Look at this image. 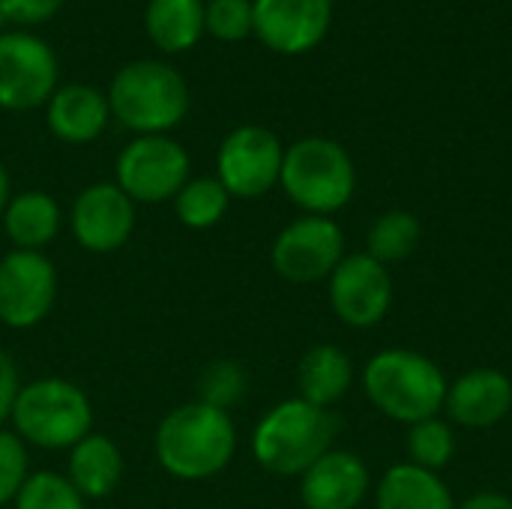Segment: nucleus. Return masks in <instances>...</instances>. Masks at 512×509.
<instances>
[{"instance_id": "obj_30", "label": "nucleus", "mask_w": 512, "mask_h": 509, "mask_svg": "<svg viewBox=\"0 0 512 509\" xmlns=\"http://www.w3.org/2000/svg\"><path fill=\"white\" fill-rule=\"evenodd\" d=\"M3 15L12 24H42L51 21L66 0H0Z\"/></svg>"}, {"instance_id": "obj_13", "label": "nucleus", "mask_w": 512, "mask_h": 509, "mask_svg": "<svg viewBox=\"0 0 512 509\" xmlns=\"http://www.w3.org/2000/svg\"><path fill=\"white\" fill-rule=\"evenodd\" d=\"M135 231V201L117 183H93L72 204V237L93 255L117 252Z\"/></svg>"}, {"instance_id": "obj_29", "label": "nucleus", "mask_w": 512, "mask_h": 509, "mask_svg": "<svg viewBox=\"0 0 512 509\" xmlns=\"http://www.w3.org/2000/svg\"><path fill=\"white\" fill-rule=\"evenodd\" d=\"M27 477H30L27 444L15 432L0 429V504L15 501Z\"/></svg>"}, {"instance_id": "obj_8", "label": "nucleus", "mask_w": 512, "mask_h": 509, "mask_svg": "<svg viewBox=\"0 0 512 509\" xmlns=\"http://www.w3.org/2000/svg\"><path fill=\"white\" fill-rule=\"evenodd\" d=\"M285 147L276 132L264 126H237L225 135L216 153V180L231 198L255 201L267 195L282 174Z\"/></svg>"}, {"instance_id": "obj_9", "label": "nucleus", "mask_w": 512, "mask_h": 509, "mask_svg": "<svg viewBox=\"0 0 512 509\" xmlns=\"http://www.w3.org/2000/svg\"><path fill=\"white\" fill-rule=\"evenodd\" d=\"M345 258V234L330 216H300L279 231L270 249L273 270L294 285L330 279Z\"/></svg>"}, {"instance_id": "obj_32", "label": "nucleus", "mask_w": 512, "mask_h": 509, "mask_svg": "<svg viewBox=\"0 0 512 509\" xmlns=\"http://www.w3.org/2000/svg\"><path fill=\"white\" fill-rule=\"evenodd\" d=\"M456 509H512V498L504 492H477L456 504Z\"/></svg>"}, {"instance_id": "obj_11", "label": "nucleus", "mask_w": 512, "mask_h": 509, "mask_svg": "<svg viewBox=\"0 0 512 509\" xmlns=\"http://www.w3.org/2000/svg\"><path fill=\"white\" fill-rule=\"evenodd\" d=\"M327 294L336 318L348 327L369 330L381 324L393 306L390 267L378 264L366 252L345 255L327 279Z\"/></svg>"}, {"instance_id": "obj_28", "label": "nucleus", "mask_w": 512, "mask_h": 509, "mask_svg": "<svg viewBox=\"0 0 512 509\" xmlns=\"http://www.w3.org/2000/svg\"><path fill=\"white\" fill-rule=\"evenodd\" d=\"M204 30L222 42H240L255 33L252 0H210L204 6Z\"/></svg>"}, {"instance_id": "obj_23", "label": "nucleus", "mask_w": 512, "mask_h": 509, "mask_svg": "<svg viewBox=\"0 0 512 509\" xmlns=\"http://www.w3.org/2000/svg\"><path fill=\"white\" fill-rule=\"evenodd\" d=\"M423 240V225L408 210H387L381 213L369 234H366V255H372L378 264L393 267L414 255V249Z\"/></svg>"}, {"instance_id": "obj_19", "label": "nucleus", "mask_w": 512, "mask_h": 509, "mask_svg": "<svg viewBox=\"0 0 512 509\" xmlns=\"http://www.w3.org/2000/svg\"><path fill=\"white\" fill-rule=\"evenodd\" d=\"M375 509H456V501L438 474L399 462L375 483Z\"/></svg>"}, {"instance_id": "obj_14", "label": "nucleus", "mask_w": 512, "mask_h": 509, "mask_svg": "<svg viewBox=\"0 0 512 509\" xmlns=\"http://www.w3.org/2000/svg\"><path fill=\"white\" fill-rule=\"evenodd\" d=\"M255 36L279 54H306L330 30L333 0H252Z\"/></svg>"}, {"instance_id": "obj_18", "label": "nucleus", "mask_w": 512, "mask_h": 509, "mask_svg": "<svg viewBox=\"0 0 512 509\" xmlns=\"http://www.w3.org/2000/svg\"><path fill=\"white\" fill-rule=\"evenodd\" d=\"M69 483L84 495V501H99L114 495L123 477V453L120 447L99 432H90L69 450L66 465Z\"/></svg>"}, {"instance_id": "obj_7", "label": "nucleus", "mask_w": 512, "mask_h": 509, "mask_svg": "<svg viewBox=\"0 0 512 509\" xmlns=\"http://www.w3.org/2000/svg\"><path fill=\"white\" fill-rule=\"evenodd\" d=\"M114 174L135 204H162L186 186L189 153L168 135H138L117 156Z\"/></svg>"}, {"instance_id": "obj_16", "label": "nucleus", "mask_w": 512, "mask_h": 509, "mask_svg": "<svg viewBox=\"0 0 512 509\" xmlns=\"http://www.w3.org/2000/svg\"><path fill=\"white\" fill-rule=\"evenodd\" d=\"M444 411L456 426L492 429L512 411V381L501 369H471L447 387Z\"/></svg>"}, {"instance_id": "obj_24", "label": "nucleus", "mask_w": 512, "mask_h": 509, "mask_svg": "<svg viewBox=\"0 0 512 509\" xmlns=\"http://www.w3.org/2000/svg\"><path fill=\"white\" fill-rule=\"evenodd\" d=\"M231 195L216 177H189L186 186L174 198V213L183 228L192 231H207L222 222L228 213Z\"/></svg>"}, {"instance_id": "obj_22", "label": "nucleus", "mask_w": 512, "mask_h": 509, "mask_svg": "<svg viewBox=\"0 0 512 509\" xmlns=\"http://www.w3.org/2000/svg\"><path fill=\"white\" fill-rule=\"evenodd\" d=\"M144 27L156 48L168 54L189 51L204 33V3L201 0H150L144 12Z\"/></svg>"}, {"instance_id": "obj_21", "label": "nucleus", "mask_w": 512, "mask_h": 509, "mask_svg": "<svg viewBox=\"0 0 512 509\" xmlns=\"http://www.w3.org/2000/svg\"><path fill=\"white\" fill-rule=\"evenodd\" d=\"M60 207L48 192L30 189L21 195H12L0 222L12 243V249L24 252H42L60 231Z\"/></svg>"}, {"instance_id": "obj_17", "label": "nucleus", "mask_w": 512, "mask_h": 509, "mask_svg": "<svg viewBox=\"0 0 512 509\" xmlns=\"http://www.w3.org/2000/svg\"><path fill=\"white\" fill-rule=\"evenodd\" d=\"M111 108L108 96H102L90 84H66L57 87L48 99V129L54 138L66 144H90L108 126Z\"/></svg>"}, {"instance_id": "obj_10", "label": "nucleus", "mask_w": 512, "mask_h": 509, "mask_svg": "<svg viewBox=\"0 0 512 509\" xmlns=\"http://www.w3.org/2000/svg\"><path fill=\"white\" fill-rule=\"evenodd\" d=\"M57 300V270L42 252L12 249L0 258V324L30 330L48 318Z\"/></svg>"}, {"instance_id": "obj_34", "label": "nucleus", "mask_w": 512, "mask_h": 509, "mask_svg": "<svg viewBox=\"0 0 512 509\" xmlns=\"http://www.w3.org/2000/svg\"><path fill=\"white\" fill-rule=\"evenodd\" d=\"M0 24H6V15H3V3H0Z\"/></svg>"}, {"instance_id": "obj_4", "label": "nucleus", "mask_w": 512, "mask_h": 509, "mask_svg": "<svg viewBox=\"0 0 512 509\" xmlns=\"http://www.w3.org/2000/svg\"><path fill=\"white\" fill-rule=\"evenodd\" d=\"M186 78L162 60L126 63L108 87L111 114L138 135H165L189 111Z\"/></svg>"}, {"instance_id": "obj_27", "label": "nucleus", "mask_w": 512, "mask_h": 509, "mask_svg": "<svg viewBox=\"0 0 512 509\" xmlns=\"http://www.w3.org/2000/svg\"><path fill=\"white\" fill-rule=\"evenodd\" d=\"M246 387H249V378L237 360H213L198 378V402L219 408V411H231L234 405L243 402Z\"/></svg>"}, {"instance_id": "obj_20", "label": "nucleus", "mask_w": 512, "mask_h": 509, "mask_svg": "<svg viewBox=\"0 0 512 509\" xmlns=\"http://www.w3.org/2000/svg\"><path fill=\"white\" fill-rule=\"evenodd\" d=\"M354 384V363L339 345H315L297 366L300 399L315 408H333Z\"/></svg>"}, {"instance_id": "obj_5", "label": "nucleus", "mask_w": 512, "mask_h": 509, "mask_svg": "<svg viewBox=\"0 0 512 509\" xmlns=\"http://www.w3.org/2000/svg\"><path fill=\"white\" fill-rule=\"evenodd\" d=\"M279 186L303 216H333L354 198L357 171L342 144L315 135L285 150Z\"/></svg>"}, {"instance_id": "obj_3", "label": "nucleus", "mask_w": 512, "mask_h": 509, "mask_svg": "<svg viewBox=\"0 0 512 509\" xmlns=\"http://www.w3.org/2000/svg\"><path fill=\"white\" fill-rule=\"evenodd\" d=\"M339 420L327 408L285 399L273 405L252 432L255 462L276 477H303L327 450H333Z\"/></svg>"}, {"instance_id": "obj_31", "label": "nucleus", "mask_w": 512, "mask_h": 509, "mask_svg": "<svg viewBox=\"0 0 512 509\" xmlns=\"http://www.w3.org/2000/svg\"><path fill=\"white\" fill-rule=\"evenodd\" d=\"M18 390H21L18 369L12 363V357L0 348V426L12 417V405H15Z\"/></svg>"}, {"instance_id": "obj_6", "label": "nucleus", "mask_w": 512, "mask_h": 509, "mask_svg": "<svg viewBox=\"0 0 512 509\" xmlns=\"http://www.w3.org/2000/svg\"><path fill=\"white\" fill-rule=\"evenodd\" d=\"M9 420L24 444L72 450L93 432V405L78 384L66 378H39L21 384Z\"/></svg>"}, {"instance_id": "obj_1", "label": "nucleus", "mask_w": 512, "mask_h": 509, "mask_svg": "<svg viewBox=\"0 0 512 509\" xmlns=\"http://www.w3.org/2000/svg\"><path fill=\"white\" fill-rule=\"evenodd\" d=\"M156 462L177 480H210L222 474L237 453V429L228 411L204 402L174 408L153 438Z\"/></svg>"}, {"instance_id": "obj_26", "label": "nucleus", "mask_w": 512, "mask_h": 509, "mask_svg": "<svg viewBox=\"0 0 512 509\" xmlns=\"http://www.w3.org/2000/svg\"><path fill=\"white\" fill-rule=\"evenodd\" d=\"M12 504L15 509H87L84 495L69 483V477L54 471L30 474Z\"/></svg>"}, {"instance_id": "obj_25", "label": "nucleus", "mask_w": 512, "mask_h": 509, "mask_svg": "<svg viewBox=\"0 0 512 509\" xmlns=\"http://www.w3.org/2000/svg\"><path fill=\"white\" fill-rule=\"evenodd\" d=\"M405 450H408V462L423 468V471H444L453 456H456V435L453 426L444 417H429L420 420L414 426H408V438H405Z\"/></svg>"}, {"instance_id": "obj_12", "label": "nucleus", "mask_w": 512, "mask_h": 509, "mask_svg": "<svg viewBox=\"0 0 512 509\" xmlns=\"http://www.w3.org/2000/svg\"><path fill=\"white\" fill-rule=\"evenodd\" d=\"M57 90V57L39 36H0V108L33 111Z\"/></svg>"}, {"instance_id": "obj_2", "label": "nucleus", "mask_w": 512, "mask_h": 509, "mask_svg": "<svg viewBox=\"0 0 512 509\" xmlns=\"http://www.w3.org/2000/svg\"><path fill=\"white\" fill-rule=\"evenodd\" d=\"M447 375L441 366L408 348L378 351L363 369L366 399L390 420L414 426L429 417H441L447 399Z\"/></svg>"}, {"instance_id": "obj_15", "label": "nucleus", "mask_w": 512, "mask_h": 509, "mask_svg": "<svg viewBox=\"0 0 512 509\" xmlns=\"http://www.w3.org/2000/svg\"><path fill=\"white\" fill-rule=\"evenodd\" d=\"M369 489V468L351 450H327L300 477V501L306 509H357Z\"/></svg>"}, {"instance_id": "obj_33", "label": "nucleus", "mask_w": 512, "mask_h": 509, "mask_svg": "<svg viewBox=\"0 0 512 509\" xmlns=\"http://www.w3.org/2000/svg\"><path fill=\"white\" fill-rule=\"evenodd\" d=\"M9 174H6V168L0 165V216H3V210H6V204H9Z\"/></svg>"}]
</instances>
